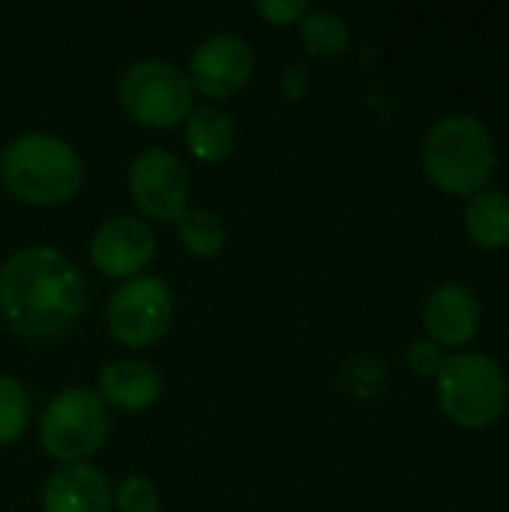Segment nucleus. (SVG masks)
<instances>
[{
    "mask_svg": "<svg viewBox=\"0 0 509 512\" xmlns=\"http://www.w3.org/2000/svg\"><path fill=\"white\" fill-rule=\"evenodd\" d=\"M300 39L309 54L318 57H336L348 48L351 30L345 18L333 9H309L300 18Z\"/></svg>",
    "mask_w": 509,
    "mask_h": 512,
    "instance_id": "16",
    "label": "nucleus"
},
{
    "mask_svg": "<svg viewBox=\"0 0 509 512\" xmlns=\"http://www.w3.org/2000/svg\"><path fill=\"white\" fill-rule=\"evenodd\" d=\"M156 255L153 228L138 216L105 219L90 240V261L99 273L114 279H132Z\"/></svg>",
    "mask_w": 509,
    "mask_h": 512,
    "instance_id": "10",
    "label": "nucleus"
},
{
    "mask_svg": "<svg viewBox=\"0 0 509 512\" xmlns=\"http://www.w3.org/2000/svg\"><path fill=\"white\" fill-rule=\"evenodd\" d=\"M186 147L201 162H222L237 147V126L228 111L201 105L186 117Z\"/></svg>",
    "mask_w": 509,
    "mask_h": 512,
    "instance_id": "15",
    "label": "nucleus"
},
{
    "mask_svg": "<svg viewBox=\"0 0 509 512\" xmlns=\"http://www.w3.org/2000/svg\"><path fill=\"white\" fill-rule=\"evenodd\" d=\"M126 183L138 210L156 222H177L189 207V174L165 147L141 150L129 165Z\"/></svg>",
    "mask_w": 509,
    "mask_h": 512,
    "instance_id": "8",
    "label": "nucleus"
},
{
    "mask_svg": "<svg viewBox=\"0 0 509 512\" xmlns=\"http://www.w3.org/2000/svg\"><path fill=\"white\" fill-rule=\"evenodd\" d=\"M444 360H447V357H444L441 345H435L432 339H417V342L408 348V366H411L417 375H423V378H429V375L438 378Z\"/></svg>",
    "mask_w": 509,
    "mask_h": 512,
    "instance_id": "21",
    "label": "nucleus"
},
{
    "mask_svg": "<svg viewBox=\"0 0 509 512\" xmlns=\"http://www.w3.org/2000/svg\"><path fill=\"white\" fill-rule=\"evenodd\" d=\"M111 417L102 396L90 387H66L48 399L39 417V441L63 465L90 459L108 438Z\"/></svg>",
    "mask_w": 509,
    "mask_h": 512,
    "instance_id": "5",
    "label": "nucleus"
},
{
    "mask_svg": "<svg viewBox=\"0 0 509 512\" xmlns=\"http://www.w3.org/2000/svg\"><path fill=\"white\" fill-rule=\"evenodd\" d=\"M435 384L441 411L468 429H483L498 420L507 402L504 369L483 351H459L447 357Z\"/></svg>",
    "mask_w": 509,
    "mask_h": 512,
    "instance_id": "4",
    "label": "nucleus"
},
{
    "mask_svg": "<svg viewBox=\"0 0 509 512\" xmlns=\"http://www.w3.org/2000/svg\"><path fill=\"white\" fill-rule=\"evenodd\" d=\"M174 321V294L162 276L138 273L108 300V330L126 348L159 342Z\"/></svg>",
    "mask_w": 509,
    "mask_h": 512,
    "instance_id": "7",
    "label": "nucleus"
},
{
    "mask_svg": "<svg viewBox=\"0 0 509 512\" xmlns=\"http://www.w3.org/2000/svg\"><path fill=\"white\" fill-rule=\"evenodd\" d=\"M465 234L480 249H504L509 246V195L501 189H480L468 198L462 213Z\"/></svg>",
    "mask_w": 509,
    "mask_h": 512,
    "instance_id": "14",
    "label": "nucleus"
},
{
    "mask_svg": "<svg viewBox=\"0 0 509 512\" xmlns=\"http://www.w3.org/2000/svg\"><path fill=\"white\" fill-rule=\"evenodd\" d=\"M255 12L267 18L270 24L285 27V24H297L309 12V3L306 0H255Z\"/></svg>",
    "mask_w": 509,
    "mask_h": 512,
    "instance_id": "20",
    "label": "nucleus"
},
{
    "mask_svg": "<svg viewBox=\"0 0 509 512\" xmlns=\"http://www.w3.org/2000/svg\"><path fill=\"white\" fill-rule=\"evenodd\" d=\"M255 72V51L252 45L231 30L213 33L201 39L189 57L186 78L192 90L210 99H225L237 93Z\"/></svg>",
    "mask_w": 509,
    "mask_h": 512,
    "instance_id": "9",
    "label": "nucleus"
},
{
    "mask_svg": "<svg viewBox=\"0 0 509 512\" xmlns=\"http://www.w3.org/2000/svg\"><path fill=\"white\" fill-rule=\"evenodd\" d=\"M177 237L192 255L213 258L225 246V225L207 207H186L177 219Z\"/></svg>",
    "mask_w": 509,
    "mask_h": 512,
    "instance_id": "17",
    "label": "nucleus"
},
{
    "mask_svg": "<svg viewBox=\"0 0 509 512\" xmlns=\"http://www.w3.org/2000/svg\"><path fill=\"white\" fill-rule=\"evenodd\" d=\"M30 420V393L27 387L0 372V447L12 444Z\"/></svg>",
    "mask_w": 509,
    "mask_h": 512,
    "instance_id": "18",
    "label": "nucleus"
},
{
    "mask_svg": "<svg viewBox=\"0 0 509 512\" xmlns=\"http://www.w3.org/2000/svg\"><path fill=\"white\" fill-rule=\"evenodd\" d=\"M498 162L489 126L465 111L438 117L423 138V168L435 186L471 198L486 189Z\"/></svg>",
    "mask_w": 509,
    "mask_h": 512,
    "instance_id": "3",
    "label": "nucleus"
},
{
    "mask_svg": "<svg viewBox=\"0 0 509 512\" xmlns=\"http://www.w3.org/2000/svg\"><path fill=\"white\" fill-rule=\"evenodd\" d=\"M96 393L120 411H147L162 393V378L147 360H114L99 372Z\"/></svg>",
    "mask_w": 509,
    "mask_h": 512,
    "instance_id": "13",
    "label": "nucleus"
},
{
    "mask_svg": "<svg viewBox=\"0 0 509 512\" xmlns=\"http://www.w3.org/2000/svg\"><path fill=\"white\" fill-rule=\"evenodd\" d=\"M282 90L288 99H300L306 90V66L303 63H291L282 75Z\"/></svg>",
    "mask_w": 509,
    "mask_h": 512,
    "instance_id": "22",
    "label": "nucleus"
},
{
    "mask_svg": "<svg viewBox=\"0 0 509 512\" xmlns=\"http://www.w3.org/2000/svg\"><path fill=\"white\" fill-rule=\"evenodd\" d=\"M483 321V303L465 282L447 279L435 285L423 303V327L441 348H462L471 342Z\"/></svg>",
    "mask_w": 509,
    "mask_h": 512,
    "instance_id": "11",
    "label": "nucleus"
},
{
    "mask_svg": "<svg viewBox=\"0 0 509 512\" xmlns=\"http://www.w3.org/2000/svg\"><path fill=\"white\" fill-rule=\"evenodd\" d=\"M111 507V480L87 462L57 468L42 486V512H111Z\"/></svg>",
    "mask_w": 509,
    "mask_h": 512,
    "instance_id": "12",
    "label": "nucleus"
},
{
    "mask_svg": "<svg viewBox=\"0 0 509 512\" xmlns=\"http://www.w3.org/2000/svg\"><path fill=\"white\" fill-rule=\"evenodd\" d=\"M84 306V276L54 246H27L0 267V318L18 336H57Z\"/></svg>",
    "mask_w": 509,
    "mask_h": 512,
    "instance_id": "1",
    "label": "nucleus"
},
{
    "mask_svg": "<svg viewBox=\"0 0 509 512\" xmlns=\"http://www.w3.org/2000/svg\"><path fill=\"white\" fill-rule=\"evenodd\" d=\"M114 507L120 512H159V489L150 477L132 474L114 492Z\"/></svg>",
    "mask_w": 509,
    "mask_h": 512,
    "instance_id": "19",
    "label": "nucleus"
},
{
    "mask_svg": "<svg viewBox=\"0 0 509 512\" xmlns=\"http://www.w3.org/2000/svg\"><path fill=\"white\" fill-rule=\"evenodd\" d=\"M0 177L15 198L54 207L81 189L84 162L66 138L51 132H24L3 147Z\"/></svg>",
    "mask_w": 509,
    "mask_h": 512,
    "instance_id": "2",
    "label": "nucleus"
},
{
    "mask_svg": "<svg viewBox=\"0 0 509 512\" xmlns=\"http://www.w3.org/2000/svg\"><path fill=\"white\" fill-rule=\"evenodd\" d=\"M117 96L123 111L156 129H168L183 123L192 114L195 90L183 69L162 57H144L126 66L117 84Z\"/></svg>",
    "mask_w": 509,
    "mask_h": 512,
    "instance_id": "6",
    "label": "nucleus"
}]
</instances>
